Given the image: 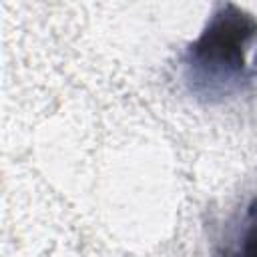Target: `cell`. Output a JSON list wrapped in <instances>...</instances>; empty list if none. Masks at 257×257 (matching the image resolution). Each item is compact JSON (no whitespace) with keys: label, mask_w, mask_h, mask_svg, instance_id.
Returning a JSON list of instances; mask_svg holds the SVG:
<instances>
[{"label":"cell","mask_w":257,"mask_h":257,"mask_svg":"<svg viewBox=\"0 0 257 257\" xmlns=\"http://www.w3.org/2000/svg\"><path fill=\"white\" fill-rule=\"evenodd\" d=\"M227 257H257V201L245 213Z\"/></svg>","instance_id":"cell-2"},{"label":"cell","mask_w":257,"mask_h":257,"mask_svg":"<svg viewBox=\"0 0 257 257\" xmlns=\"http://www.w3.org/2000/svg\"><path fill=\"white\" fill-rule=\"evenodd\" d=\"M255 48L257 20L233 4L217 8L185 52L191 88L203 96H227L239 90L251 80Z\"/></svg>","instance_id":"cell-1"}]
</instances>
